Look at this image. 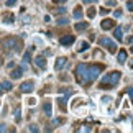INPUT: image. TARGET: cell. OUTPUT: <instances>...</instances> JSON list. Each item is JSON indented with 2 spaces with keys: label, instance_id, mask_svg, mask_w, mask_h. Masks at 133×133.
Returning <instances> with one entry per match:
<instances>
[{
  "label": "cell",
  "instance_id": "1",
  "mask_svg": "<svg viewBox=\"0 0 133 133\" xmlns=\"http://www.w3.org/2000/svg\"><path fill=\"white\" fill-rule=\"evenodd\" d=\"M104 64H79L76 68V77L82 85H90L104 71Z\"/></svg>",
  "mask_w": 133,
  "mask_h": 133
},
{
  "label": "cell",
  "instance_id": "2",
  "mask_svg": "<svg viewBox=\"0 0 133 133\" xmlns=\"http://www.w3.org/2000/svg\"><path fill=\"white\" fill-rule=\"evenodd\" d=\"M118 81H120V72H118V71H112V72L105 74L104 77L100 79V85H99V87L100 89H112L114 85L118 84Z\"/></svg>",
  "mask_w": 133,
  "mask_h": 133
},
{
  "label": "cell",
  "instance_id": "3",
  "mask_svg": "<svg viewBox=\"0 0 133 133\" xmlns=\"http://www.w3.org/2000/svg\"><path fill=\"white\" fill-rule=\"evenodd\" d=\"M2 46L7 51H15V53H20L23 48V41L20 38L17 36H8V38H5L3 41H2Z\"/></svg>",
  "mask_w": 133,
  "mask_h": 133
},
{
  "label": "cell",
  "instance_id": "4",
  "mask_svg": "<svg viewBox=\"0 0 133 133\" xmlns=\"http://www.w3.org/2000/svg\"><path fill=\"white\" fill-rule=\"evenodd\" d=\"M99 44L100 46H104V48H107V51H109V53H117V48H118V46H117V43H114V39H110V38H100L99 39Z\"/></svg>",
  "mask_w": 133,
  "mask_h": 133
},
{
  "label": "cell",
  "instance_id": "5",
  "mask_svg": "<svg viewBox=\"0 0 133 133\" xmlns=\"http://www.w3.org/2000/svg\"><path fill=\"white\" fill-rule=\"evenodd\" d=\"M33 89H35L33 81H26V82L20 84V92H23V94H30V92H33Z\"/></svg>",
  "mask_w": 133,
  "mask_h": 133
},
{
  "label": "cell",
  "instance_id": "6",
  "mask_svg": "<svg viewBox=\"0 0 133 133\" xmlns=\"http://www.w3.org/2000/svg\"><path fill=\"white\" fill-rule=\"evenodd\" d=\"M76 41V36L74 35H66V36H63L59 39V43L63 44V46H69V44H72Z\"/></svg>",
  "mask_w": 133,
  "mask_h": 133
},
{
  "label": "cell",
  "instance_id": "7",
  "mask_svg": "<svg viewBox=\"0 0 133 133\" xmlns=\"http://www.w3.org/2000/svg\"><path fill=\"white\" fill-rule=\"evenodd\" d=\"M23 72H25V66H23V68L18 66V68H15L12 72H10V77H12V79H18V77H22Z\"/></svg>",
  "mask_w": 133,
  "mask_h": 133
},
{
  "label": "cell",
  "instance_id": "8",
  "mask_svg": "<svg viewBox=\"0 0 133 133\" xmlns=\"http://www.w3.org/2000/svg\"><path fill=\"white\" fill-rule=\"evenodd\" d=\"M114 25H115L114 20H109V18H107V20H104V22L100 23V28L102 30H112V28H114Z\"/></svg>",
  "mask_w": 133,
  "mask_h": 133
},
{
  "label": "cell",
  "instance_id": "9",
  "mask_svg": "<svg viewBox=\"0 0 133 133\" xmlns=\"http://www.w3.org/2000/svg\"><path fill=\"white\" fill-rule=\"evenodd\" d=\"M66 64H68V59L66 58H58V61H56V71H61L63 68H66Z\"/></svg>",
  "mask_w": 133,
  "mask_h": 133
},
{
  "label": "cell",
  "instance_id": "10",
  "mask_svg": "<svg viewBox=\"0 0 133 133\" xmlns=\"http://www.w3.org/2000/svg\"><path fill=\"white\" fill-rule=\"evenodd\" d=\"M68 97L69 95H63V97H59V99H58V104H59V109L61 110H63V112H66V104H68Z\"/></svg>",
  "mask_w": 133,
  "mask_h": 133
},
{
  "label": "cell",
  "instance_id": "11",
  "mask_svg": "<svg viewBox=\"0 0 133 133\" xmlns=\"http://www.w3.org/2000/svg\"><path fill=\"white\" fill-rule=\"evenodd\" d=\"M43 112H44L48 117H51V114H53V107H51V102H49V100L43 104Z\"/></svg>",
  "mask_w": 133,
  "mask_h": 133
},
{
  "label": "cell",
  "instance_id": "12",
  "mask_svg": "<svg viewBox=\"0 0 133 133\" xmlns=\"http://www.w3.org/2000/svg\"><path fill=\"white\" fill-rule=\"evenodd\" d=\"M35 63H36V66H38V68H41V69L46 68V59H44V56H38V58L35 59Z\"/></svg>",
  "mask_w": 133,
  "mask_h": 133
},
{
  "label": "cell",
  "instance_id": "13",
  "mask_svg": "<svg viewBox=\"0 0 133 133\" xmlns=\"http://www.w3.org/2000/svg\"><path fill=\"white\" fill-rule=\"evenodd\" d=\"M115 38L118 39V41H122V39H123V28L122 26H118V28H115Z\"/></svg>",
  "mask_w": 133,
  "mask_h": 133
},
{
  "label": "cell",
  "instance_id": "14",
  "mask_svg": "<svg viewBox=\"0 0 133 133\" xmlns=\"http://www.w3.org/2000/svg\"><path fill=\"white\" fill-rule=\"evenodd\" d=\"M87 26H89V22H82V23H76V25H74V28L77 30V31H81V30H85Z\"/></svg>",
  "mask_w": 133,
  "mask_h": 133
},
{
  "label": "cell",
  "instance_id": "15",
  "mask_svg": "<svg viewBox=\"0 0 133 133\" xmlns=\"http://www.w3.org/2000/svg\"><path fill=\"white\" fill-rule=\"evenodd\" d=\"M125 61H127V51L122 49L120 53H118V63H120V64H123Z\"/></svg>",
  "mask_w": 133,
  "mask_h": 133
},
{
  "label": "cell",
  "instance_id": "16",
  "mask_svg": "<svg viewBox=\"0 0 133 133\" xmlns=\"http://www.w3.org/2000/svg\"><path fill=\"white\" fill-rule=\"evenodd\" d=\"M72 17H74L76 20L82 18V10H81V7H76V10H74V13H72Z\"/></svg>",
  "mask_w": 133,
  "mask_h": 133
},
{
  "label": "cell",
  "instance_id": "17",
  "mask_svg": "<svg viewBox=\"0 0 133 133\" xmlns=\"http://www.w3.org/2000/svg\"><path fill=\"white\" fill-rule=\"evenodd\" d=\"M89 48H90V44L87 41H82V43H81V46H79V53H84V51L89 49Z\"/></svg>",
  "mask_w": 133,
  "mask_h": 133
},
{
  "label": "cell",
  "instance_id": "18",
  "mask_svg": "<svg viewBox=\"0 0 133 133\" xmlns=\"http://www.w3.org/2000/svg\"><path fill=\"white\" fill-rule=\"evenodd\" d=\"M13 20H15V17H13L12 13H8V15H5V17H3V22L5 23H13Z\"/></svg>",
  "mask_w": 133,
  "mask_h": 133
},
{
  "label": "cell",
  "instance_id": "19",
  "mask_svg": "<svg viewBox=\"0 0 133 133\" xmlns=\"http://www.w3.org/2000/svg\"><path fill=\"white\" fill-rule=\"evenodd\" d=\"M2 85H3V90H12V82H8V81H3L2 82Z\"/></svg>",
  "mask_w": 133,
  "mask_h": 133
},
{
  "label": "cell",
  "instance_id": "20",
  "mask_svg": "<svg viewBox=\"0 0 133 133\" xmlns=\"http://www.w3.org/2000/svg\"><path fill=\"white\" fill-rule=\"evenodd\" d=\"M23 63H25V64L31 63V56H30V53H25V54H23Z\"/></svg>",
  "mask_w": 133,
  "mask_h": 133
},
{
  "label": "cell",
  "instance_id": "21",
  "mask_svg": "<svg viewBox=\"0 0 133 133\" xmlns=\"http://www.w3.org/2000/svg\"><path fill=\"white\" fill-rule=\"evenodd\" d=\"M95 13H97V12H95V8H89V10H87V17H89V18H94V17H95Z\"/></svg>",
  "mask_w": 133,
  "mask_h": 133
},
{
  "label": "cell",
  "instance_id": "22",
  "mask_svg": "<svg viewBox=\"0 0 133 133\" xmlns=\"http://www.w3.org/2000/svg\"><path fill=\"white\" fill-rule=\"evenodd\" d=\"M56 23H58V25H68V18H58V22H56Z\"/></svg>",
  "mask_w": 133,
  "mask_h": 133
},
{
  "label": "cell",
  "instance_id": "23",
  "mask_svg": "<svg viewBox=\"0 0 133 133\" xmlns=\"http://www.w3.org/2000/svg\"><path fill=\"white\" fill-rule=\"evenodd\" d=\"M127 8H128L130 12H133V0H127Z\"/></svg>",
  "mask_w": 133,
  "mask_h": 133
},
{
  "label": "cell",
  "instance_id": "24",
  "mask_svg": "<svg viewBox=\"0 0 133 133\" xmlns=\"http://www.w3.org/2000/svg\"><path fill=\"white\" fill-rule=\"evenodd\" d=\"M107 7H117V0H107Z\"/></svg>",
  "mask_w": 133,
  "mask_h": 133
},
{
  "label": "cell",
  "instance_id": "25",
  "mask_svg": "<svg viewBox=\"0 0 133 133\" xmlns=\"http://www.w3.org/2000/svg\"><path fill=\"white\" fill-rule=\"evenodd\" d=\"M20 118H22V115H20V109H17V110H15V120L20 122Z\"/></svg>",
  "mask_w": 133,
  "mask_h": 133
},
{
  "label": "cell",
  "instance_id": "26",
  "mask_svg": "<svg viewBox=\"0 0 133 133\" xmlns=\"http://www.w3.org/2000/svg\"><path fill=\"white\" fill-rule=\"evenodd\" d=\"M17 3V0H7V7H13Z\"/></svg>",
  "mask_w": 133,
  "mask_h": 133
},
{
  "label": "cell",
  "instance_id": "27",
  "mask_svg": "<svg viewBox=\"0 0 133 133\" xmlns=\"http://www.w3.org/2000/svg\"><path fill=\"white\" fill-rule=\"evenodd\" d=\"M54 12H56V13H64V12H66V8H64V7H59V8H56Z\"/></svg>",
  "mask_w": 133,
  "mask_h": 133
},
{
  "label": "cell",
  "instance_id": "28",
  "mask_svg": "<svg viewBox=\"0 0 133 133\" xmlns=\"http://www.w3.org/2000/svg\"><path fill=\"white\" fill-rule=\"evenodd\" d=\"M114 17H115V18H118V17H122V10H115Z\"/></svg>",
  "mask_w": 133,
  "mask_h": 133
},
{
  "label": "cell",
  "instance_id": "29",
  "mask_svg": "<svg viewBox=\"0 0 133 133\" xmlns=\"http://www.w3.org/2000/svg\"><path fill=\"white\" fill-rule=\"evenodd\" d=\"M100 15H109V8H100Z\"/></svg>",
  "mask_w": 133,
  "mask_h": 133
},
{
  "label": "cell",
  "instance_id": "30",
  "mask_svg": "<svg viewBox=\"0 0 133 133\" xmlns=\"http://www.w3.org/2000/svg\"><path fill=\"white\" fill-rule=\"evenodd\" d=\"M2 131H8V128H7L3 123H0V133H2Z\"/></svg>",
  "mask_w": 133,
  "mask_h": 133
},
{
  "label": "cell",
  "instance_id": "31",
  "mask_svg": "<svg viewBox=\"0 0 133 133\" xmlns=\"http://www.w3.org/2000/svg\"><path fill=\"white\" fill-rule=\"evenodd\" d=\"M30 131H38V127L36 125H30Z\"/></svg>",
  "mask_w": 133,
  "mask_h": 133
},
{
  "label": "cell",
  "instance_id": "32",
  "mask_svg": "<svg viewBox=\"0 0 133 133\" xmlns=\"http://www.w3.org/2000/svg\"><path fill=\"white\" fill-rule=\"evenodd\" d=\"M128 95H130V99L133 100V87H128Z\"/></svg>",
  "mask_w": 133,
  "mask_h": 133
},
{
  "label": "cell",
  "instance_id": "33",
  "mask_svg": "<svg viewBox=\"0 0 133 133\" xmlns=\"http://www.w3.org/2000/svg\"><path fill=\"white\" fill-rule=\"evenodd\" d=\"M102 100H104V104H109V102H110L112 99H110V97H104V99H102Z\"/></svg>",
  "mask_w": 133,
  "mask_h": 133
},
{
  "label": "cell",
  "instance_id": "34",
  "mask_svg": "<svg viewBox=\"0 0 133 133\" xmlns=\"http://www.w3.org/2000/svg\"><path fill=\"white\" fill-rule=\"evenodd\" d=\"M7 66H8V68H10V69H13V68H15V63H13V61H10V63H8Z\"/></svg>",
  "mask_w": 133,
  "mask_h": 133
},
{
  "label": "cell",
  "instance_id": "35",
  "mask_svg": "<svg viewBox=\"0 0 133 133\" xmlns=\"http://www.w3.org/2000/svg\"><path fill=\"white\" fill-rule=\"evenodd\" d=\"M82 2H84V3H95L97 0H82Z\"/></svg>",
  "mask_w": 133,
  "mask_h": 133
},
{
  "label": "cell",
  "instance_id": "36",
  "mask_svg": "<svg viewBox=\"0 0 133 133\" xmlns=\"http://www.w3.org/2000/svg\"><path fill=\"white\" fill-rule=\"evenodd\" d=\"M53 2H54V3H64L66 0H53Z\"/></svg>",
  "mask_w": 133,
  "mask_h": 133
},
{
  "label": "cell",
  "instance_id": "37",
  "mask_svg": "<svg viewBox=\"0 0 133 133\" xmlns=\"http://www.w3.org/2000/svg\"><path fill=\"white\" fill-rule=\"evenodd\" d=\"M3 92H5V90H3V85H2V84H0V95H2V94H3Z\"/></svg>",
  "mask_w": 133,
  "mask_h": 133
},
{
  "label": "cell",
  "instance_id": "38",
  "mask_svg": "<svg viewBox=\"0 0 133 133\" xmlns=\"http://www.w3.org/2000/svg\"><path fill=\"white\" fill-rule=\"evenodd\" d=\"M127 43H133V36H130L128 39H127Z\"/></svg>",
  "mask_w": 133,
  "mask_h": 133
},
{
  "label": "cell",
  "instance_id": "39",
  "mask_svg": "<svg viewBox=\"0 0 133 133\" xmlns=\"http://www.w3.org/2000/svg\"><path fill=\"white\" fill-rule=\"evenodd\" d=\"M130 51H131V53H133V48H131V49H130Z\"/></svg>",
  "mask_w": 133,
  "mask_h": 133
},
{
  "label": "cell",
  "instance_id": "40",
  "mask_svg": "<svg viewBox=\"0 0 133 133\" xmlns=\"http://www.w3.org/2000/svg\"><path fill=\"white\" fill-rule=\"evenodd\" d=\"M131 66H133V61H131Z\"/></svg>",
  "mask_w": 133,
  "mask_h": 133
}]
</instances>
